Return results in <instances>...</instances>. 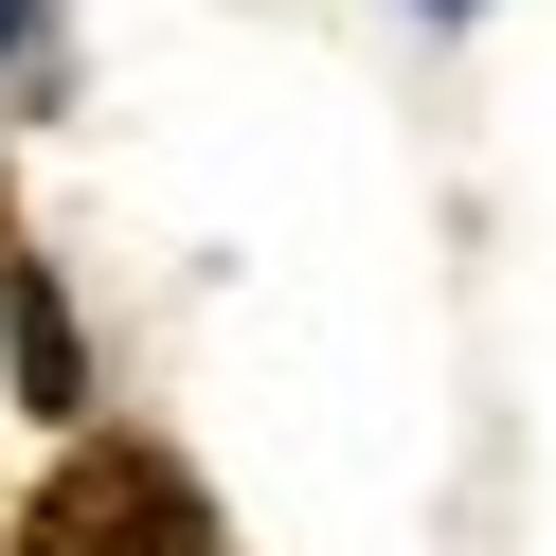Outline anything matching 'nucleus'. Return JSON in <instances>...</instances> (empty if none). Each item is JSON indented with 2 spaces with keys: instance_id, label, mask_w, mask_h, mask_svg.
<instances>
[{
  "instance_id": "nucleus-1",
  "label": "nucleus",
  "mask_w": 556,
  "mask_h": 556,
  "mask_svg": "<svg viewBox=\"0 0 556 556\" xmlns=\"http://www.w3.org/2000/svg\"><path fill=\"white\" fill-rule=\"evenodd\" d=\"M18 556H233V539H216V503H198L180 448L73 431V448L37 467V503H18Z\"/></svg>"
},
{
  "instance_id": "nucleus-2",
  "label": "nucleus",
  "mask_w": 556,
  "mask_h": 556,
  "mask_svg": "<svg viewBox=\"0 0 556 556\" xmlns=\"http://www.w3.org/2000/svg\"><path fill=\"white\" fill-rule=\"evenodd\" d=\"M18 18H37V0H0V54H18Z\"/></svg>"
}]
</instances>
